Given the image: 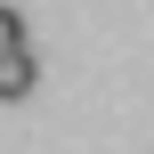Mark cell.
Here are the masks:
<instances>
[{
	"label": "cell",
	"mask_w": 154,
	"mask_h": 154,
	"mask_svg": "<svg viewBox=\"0 0 154 154\" xmlns=\"http://www.w3.org/2000/svg\"><path fill=\"white\" fill-rule=\"evenodd\" d=\"M32 81H41V65H32V49H16V57H0V106H16V97H32Z\"/></svg>",
	"instance_id": "1"
},
{
	"label": "cell",
	"mask_w": 154,
	"mask_h": 154,
	"mask_svg": "<svg viewBox=\"0 0 154 154\" xmlns=\"http://www.w3.org/2000/svg\"><path fill=\"white\" fill-rule=\"evenodd\" d=\"M16 49H24V16L0 0V57H16Z\"/></svg>",
	"instance_id": "2"
}]
</instances>
